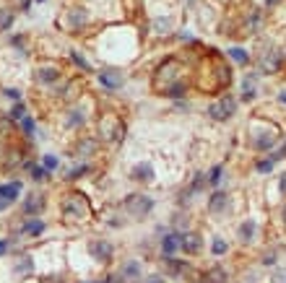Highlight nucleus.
Listing matches in <instances>:
<instances>
[{"label": "nucleus", "mask_w": 286, "mask_h": 283, "mask_svg": "<svg viewBox=\"0 0 286 283\" xmlns=\"http://www.w3.org/2000/svg\"><path fill=\"white\" fill-rule=\"evenodd\" d=\"M16 24V10L10 5H3L0 8V34H8Z\"/></svg>", "instance_id": "4468645a"}, {"label": "nucleus", "mask_w": 286, "mask_h": 283, "mask_svg": "<svg viewBox=\"0 0 286 283\" xmlns=\"http://www.w3.org/2000/svg\"><path fill=\"white\" fill-rule=\"evenodd\" d=\"M34 260H31V255H26V252H21V255H16V260H13V281H26L29 276H34Z\"/></svg>", "instance_id": "0eeeda50"}, {"label": "nucleus", "mask_w": 286, "mask_h": 283, "mask_svg": "<svg viewBox=\"0 0 286 283\" xmlns=\"http://www.w3.org/2000/svg\"><path fill=\"white\" fill-rule=\"evenodd\" d=\"M29 115V107H26V101L24 99H18V101H13V107H10V112H8V117L13 120V125L21 120V117H26Z\"/></svg>", "instance_id": "6ab92c4d"}, {"label": "nucleus", "mask_w": 286, "mask_h": 283, "mask_svg": "<svg viewBox=\"0 0 286 283\" xmlns=\"http://www.w3.org/2000/svg\"><path fill=\"white\" fill-rule=\"evenodd\" d=\"M42 166L47 169V172H57V169H60V158H57L55 153H44L42 156Z\"/></svg>", "instance_id": "4be33fe9"}, {"label": "nucleus", "mask_w": 286, "mask_h": 283, "mask_svg": "<svg viewBox=\"0 0 286 283\" xmlns=\"http://www.w3.org/2000/svg\"><path fill=\"white\" fill-rule=\"evenodd\" d=\"M71 60H73V63L78 65V68H84V71H86V73L91 71V65L86 63V58H84V55H78V50H71Z\"/></svg>", "instance_id": "393cba45"}, {"label": "nucleus", "mask_w": 286, "mask_h": 283, "mask_svg": "<svg viewBox=\"0 0 286 283\" xmlns=\"http://www.w3.org/2000/svg\"><path fill=\"white\" fill-rule=\"evenodd\" d=\"M182 71L185 68H182V63L177 58H167L154 73V91H167L172 83L182 81Z\"/></svg>", "instance_id": "20e7f679"}, {"label": "nucleus", "mask_w": 286, "mask_h": 283, "mask_svg": "<svg viewBox=\"0 0 286 283\" xmlns=\"http://www.w3.org/2000/svg\"><path fill=\"white\" fill-rule=\"evenodd\" d=\"M44 206H47V198H44V195H37V192H31V195H26L24 203H21V213H24L26 218L39 216V213L44 211Z\"/></svg>", "instance_id": "6e6552de"}, {"label": "nucleus", "mask_w": 286, "mask_h": 283, "mask_svg": "<svg viewBox=\"0 0 286 283\" xmlns=\"http://www.w3.org/2000/svg\"><path fill=\"white\" fill-rule=\"evenodd\" d=\"M84 174H89V164H81V166H73L71 172H68V179H71V182H73V179H81Z\"/></svg>", "instance_id": "b1692460"}, {"label": "nucleus", "mask_w": 286, "mask_h": 283, "mask_svg": "<svg viewBox=\"0 0 286 283\" xmlns=\"http://www.w3.org/2000/svg\"><path fill=\"white\" fill-rule=\"evenodd\" d=\"M224 250H226V247H224V242H213V252H216V255H221Z\"/></svg>", "instance_id": "c85d7f7f"}, {"label": "nucleus", "mask_w": 286, "mask_h": 283, "mask_svg": "<svg viewBox=\"0 0 286 283\" xmlns=\"http://www.w3.org/2000/svg\"><path fill=\"white\" fill-rule=\"evenodd\" d=\"M3 91V96H8V99H13V101H18V99H24V91L21 88H16V86H5V88H0Z\"/></svg>", "instance_id": "5701e85b"}, {"label": "nucleus", "mask_w": 286, "mask_h": 283, "mask_svg": "<svg viewBox=\"0 0 286 283\" xmlns=\"http://www.w3.org/2000/svg\"><path fill=\"white\" fill-rule=\"evenodd\" d=\"M86 283H109V281H86Z\"/></svg>", "instance_id": "7c9ffc66"}, {"label": "nucleus", "mask_w": 286, "mask_h": 283, "mask_svg": "<svg viewBox=\"0 0 286 283\" xmlns=\"http://www.w3.org/2000/svg\"><path fill=\"white\" fill-rule=\"evenodd\" d=\"M8 250H10V239H5V236H3V239H0V257L8 255Z\"/></svg>", "instance_id": "bb28decb"}, {"label": "nucleus", "mask_w": 286, "mask_h": 283, "mask_svg": "<svg viewBox=\"0 0 286 283\" xmlns=\"http://www.w3.org/2000/svg\"><path fill=\"white\" fill-rule=\"evenodd\" d=\"M151 31L154 34H169L172 31V18H162V16L154 18L151 21Z\"/></svg>", "instance_id": "aec40b11"}, {"label": "nucleus", "mask_w": 286, "mask_h": 283, "mask_svg": "<svg viewBox=\"0 0 286 283\" xmlns=\"http://www.w3.org/2000/svg\"><path fill=\"white\" fill-rule=\"evenodd\" d=\"M89 255H91V260H96V263H109L112 255H114V247L107 239H91L89 242Z\"/></svg>", "instance_id": "423d86ee"}, {"label": "nucleus", "mask_w": 286, "mask_h": 283, "mask_svg": "<svg viewBox=\"0 0 286 283\" xmlns=\"http://www.w3.org/2000/svg\"><path fill=\"white\" fill-rule=\"evenodd\" d=\"M44 229H47V223H44L39 216H31V218H26L24 223L18 226V234H24V236H34V239H39V236L44 234Z\"/></svg>", "instance_id": "9d476101"}, {"label": "nucleus", "mask_w": 286, "mask_h": 283, "mask_svg": "<svg viewBox=\"0 0 286 283\" xmlns=\"http://www.w3.org/2000/svg\"><path fill=\"white\" fill-rule=\"evenodd\" d=\"M99 81H101V86H107V88H117V86H122V73H117V71H101L99 73Z\"/></svg>", "instance_id": "f3484780"}, {"label": "nucleus", "mask_w": 286, "mask_h": 283, "mask_svg": "<svg viewBox=\"0 0 286 283\" xmlns=\"http://www.w3.org/2000/svg\"><path fill=\"white\" fill-rule=\"evenodd\" d=\"M86 125V109L81 104H76L65 112V128H71V130H81Z\"/></svg>", "instance_id": "9b49d317"}, {"label": "nucleus", "mask_w": 286, "mask_h": 283, "mask_svg": "<svg viewBox=\"0 0 286 283\" xmlns=\"http://www.w3.org/2000/svg\"><path fill=\"white\" fill-rule=\"evenodd\" d=\"M180 239H182V236H175V234H172V236H164V239H162L164 255H172L175 250H180Z\"/></svg>", "instance_id": "412c9836"}, {"label": "nucleus", "mask_w": 286, "mask_h": 283, "mask_svg": "<svg viewBox=\"0 0 286 283\" xmlns=\"http://www.w3.org/2000/svg\"><path fill=\"white\" fill-rule=\"evenodd\" d=\"M229 55H232L234 60H239V63H247V55L242 50H229Z\"/></svg>", "instance_id": "a878e982"}, {"label": "nucleus", "mask_w": 286, "mask_h": 283, "mask_svg": "<svg viewBox=\"0 0 286 283\" xmlns=\"http://www.w3.org/2000/svg\"><path fill=\"white\" fill-rule=\"evenodd\" d=\"M65 81V71L63 65L52 60V58H42L37 65H34V83L42 88H57Z\"/></svg>", "instance_id": "f03ea898"}, {"label": "nucleus", "mask_w": 286, "mask_h": 283, "mask_svg": "<svg viewBox=\"0 0 286 283\" xmlns=\"http://www.w3.org/2000/svg\"><path fill=\"white\" fill-rule=\"evenodd\" d=\"M21 182H3L0 185V211H5L8 206H13L21 195Z\"/></svg>", "instance_id": "1a4fd4ad"}, {"label": "nucleus", "mask_w": 286, "mask_h": 283, "mask_svg": "<svg viewBox=\"0 0 286 283\" xmlns=\"http://www.w3.org/2000/svg\"><path fill=\"white\" fill-rule=\"evenodd\" d=\"M122 281H141V265L135 260L122 265Z\"/></svg>", "instance_id": "a211bd4d"}, {"label": "nucleus", "mask_w": 286, "mask_h": 283, "mask_svg": "<svg viewBox=\"0 0 286 283\" xmlns=\"http://www.w3.org/2000/svg\"><path fill=\"white\" fill-rule=\"evenodd\" d=\"M151 208H154V200L148 198V195H130L128 200H125V211H128L133 218L148 216V213H151Z\"/></svg>", "instance_id": "39448f33"}, {"label": "nucleus", "mask_w": 286, "mask_h": 283, "mask_svg": "<svg viewBox=\"0 0 286 283\" xmlns=\"http://www.w3.org/2000/svg\"><path fill=\"white\" fill-rule=\"evenodd\" d=\"M99 130H101V135H107V138H120V135L125 133V128H122V122L117 120V117H101V122H99Z\"/></svg>", "instance_id": "f8f14e48"}, {"label": "nucleus", "mask_w": 286, "mask_h": 283, "mask_svg": "<svg viewBox=\"0 0 286 283\" xmlns=\"http://www.w3.org/2000/svg\"><path fill=\"white\" fill-rule=\"evenodd\" d=\"M143 283H164V278L162 276H151V278H146Z\"/></svg>", "instance_id": "c756f323"}, {"label": "nucleus", "mask_w": 286, "mask_h": 283, "mask_svg": "<svg viewBox=\"0 0 286 283\" xmlns=\"http://www.w3.org/2000/svg\"><path fill=\"white\" fill-rule=\"evenodd\" d=\"M130 177L135 179V182H151L154 179V169H151V164H138V166H133V172H130Z\"/></svg>", "instance_id": "dca6fc26"}, {"label": "nucleus", "mask_w": 286, "mask_h": 283, "mask_svg": "<svg viewBox=\"0 0 286 283\" xmlns=\"http://www.w3.org/2000/svg\"><path fill=\"white\" fill-rule=\"evenodd\" d=\"M60 216L65 223H84L91 218V206L81 192H68L60 203Z\"/></svg>", "instance_id": "f257e3e1"}, {"label": "nucleus", "mask_w": 286, "mask_h": 283, "mask_svg": "<svg viewBox=\"0 0 286 283\" xmlns=\"http://www.w3.org/2000/svg\"><path fill=\"white\" fill-rule=\"evenodd\" d=\"M16 130L24 135V138H34V135H37V117H34V115L21 117V120L16 122Z\"/></svg>", "instance_id": "ddd939ff"}, {"label": "nucleus", "mask_w": 286, "mask_h": 283, "mask_svg": "<svg viewBox=\"0 0 286 283\" xmlns=\"http://www.w3.org/2000/svg\"><path fill=\"white\" fill-rule=\"evenodd\" d=\"M91 24V13L86 5H71L63 10V16L57 18V26L68 34H81L86 26Z\"/></svg>", "instance_id": "7ed1b4c3"}, {"label": "nucleus", "mask_w": 286, "mask_h": 283, "mask_svg": "<svg viewBox=\"0 0 286 283\" xmlns=\"http://www.w3.org/2000/svg\"><path fill=\"white\" fill-rule=\"evenodd\" d=\"M31 3H34V0H18V10H21V13H29Z\"/></svg>", "instance_id": "cd10ccee"}, {"label": "nucleus", "mask_w": 286, "mask_h": 283, "mask_svg": "<svg viewBox=\"0 0 286 283\" xmlns=\"http://www.w3.org/2000/svg\"><path fill=\"white\" fill-rule=\"evenodd\" d=\"M24 169L31 174L34 182H47L50 174H52V172H47V169H44L42 164H37V161H26V164H24Z\"/></svg>", "instance_id": "2eb2a0df"}]
</instances>
